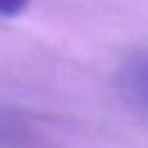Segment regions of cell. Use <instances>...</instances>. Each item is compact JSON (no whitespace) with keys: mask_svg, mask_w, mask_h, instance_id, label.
Returning a JSON list of instances; mask_svg holds the SVG:
<instances>
[{"mask_svg":"<svg viewBox=\"0 0 148 148\" xmlns=\"http://www.w3.org/2000/svg\"><path fill=\"white\" fill-rule=\"evenodd\" d=\"M28 0H0V15L4 17H13L19 15L26 8Z\"/></svg>","mask_w":148,"mask_h":148,"instance_id":"2","label":"cell"},{"mask_svg":"<svg viewBox=\"0 0 148 148\" xmlns=\"http://www.w3.org/2000/svg\"><path fill=\"white\" fill-rule=\"evenodd\" d=\"M118 88L133 107L148 112V53L137 54L122 66Z\"/></svg>","mask_w":148,"mask_h":148,"instance_id":"1","label":"cell"}]
</instances>
